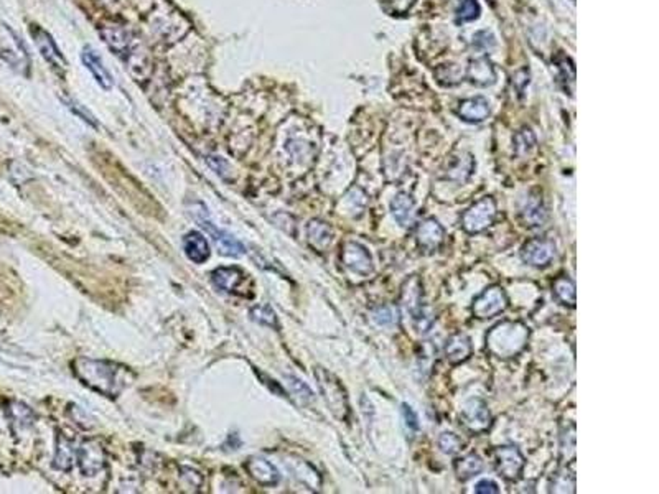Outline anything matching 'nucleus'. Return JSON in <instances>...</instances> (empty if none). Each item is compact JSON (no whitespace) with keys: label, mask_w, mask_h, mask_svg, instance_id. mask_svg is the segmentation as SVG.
I'll return each instance as SVG.
<instances>
[{"label":"nucleus","mask_w":659,"mask_h":494,"mask_svg":"<svg viewBox=\"0 0 659 494\" xmlns=\"http://www.w3.org/2000/svg\"><path fill=\"white\" fill-rule=\"evenodd\" d=\"M74 374L91 389L107 397H116L129 384V369L117 363L79 358L73 364Z\"/></svg>","instance_id":"1"},{"label":"nucleus","mask_w":659,"mask_h":494,"mask_svg":"<svg viewBox=\"0 0 659 494\" xmlns=\"http://www.w3.org/2000/svg\"><path fill=\"white\" fill-rule=\"evenodd\" d=\"M529 328L521 321L505 320L493 326L486 335V348L496 358H514L528 345Z\"/></svg>","instance_id":"2"},{"label":"nucleus","mask_w":659,"mask_h":494,"mask_svg":"<svg viewBox=\"0 0 659 494\" xmlns=\"http://www.w3.org/2000/svg\"><path fill=\"white\" fill-rule=\"evenodd\" d=\"M401 307L406 315L411 316L412 325L417 331L422 335L431 331L436 316L424 302V287L419 277L414 276L404 282L403 292H401Z\"/></svg>","instance_id":"3"},{"label":"nucleus","mask_w":659,"mask_h":494,"mask_svg":"<svg viewBox=\"0 0 659 494\" xmlns=\"http://www.w3.org/2000/svg\"><path fill=\"white\" fill-rule=\"evenodd\" d=\"M315 379H317L321 395H323L331 413L338 420L346 422L350 418V404H348L346 390L340 379L323 368L315 369Z\"/></svg>","instance_id":"4"},{"label":"nucleus","mask_w":659,"mask_h":494,"mask_svg":"<svg viewBox=\"0 0 659 494\" xmlns=\"http://www.w3.org/2000/svg\"><path fill=\"white\" fill-rule=\"evenodd\" d=\"M0 58L15 71L21 74L29 73L30 58L24 43L12 29L4 24H0Z\"/></svg>","instance_id":"5"},{"label":"nucleus","mask_w":659,"mask_h":494,"mask_svg":"<svg viewBox=\"0 0 659 494\" xmlns=\"http://www.w3.org/2000/svg\"><path fill=\"white\" fill-rule=\"evenodd\" d=\"M496 201L491 196H485L473 203L467 211L462 214V228L468 234L483 233L495 224L496 219Z\"/></svg>","instance_id":"6"},{"label":"nucleus","mask_w":659,"mask_h":494,"mask_svg":"<svg viewBox=\"0 0 659 494\" xmlns=\"http://www.w3.org/2000/svg\"><path fill=\"white\" fill-rule=\"evenodd\" d=\"M508 305H510V300H508L505 290L500 286H491L473 300L471 313L478 320H488L493 316L501 315L508 308Z\"/></svg>","instance_id":"7"},{"label":"nucleus","mask_w":659,"mask_h":494,"mask_svg":"<svg viewBox=\"0 0 659 494\" xmlns=\"http://www.w3.org/2000/svg\"><path fill=\"white\" fill-rule=\"evenodd\" d=\"M340 259L341 264L348 271L360 277H368L374 271L373 257L369 254V251L363 244L355 243V241H348V243L341 246Z\"/></svg>","instance_id":"8"},{"label":"nucleus","mask_w":659,"mask_h":494,"mask_svg":"<svg viewBox=\"0 0 659 494\" xmlns=\"http://www.w3.org/2000/svg\"><path fill=\"white\" fill-rule=\"evenodd\" d=\"M526 465L523 453L513 445H503L495 450V468L508 481H518Z\"/></svg>","instance_id":"9"},{"label":"nucleus","mask_w":659,"mask_h":494,"mask_svg":"<svg viewBox=\"0 0 659 494\" xmlns=\"http://www.w3.org/2000/svg\"><path fill=\"white\" fill-rule=\"evenodd\" d=\"M460 420H462V425L471 433H481L488 430L491 425V412L488 409V404L483 399H478V397L467 400L462 410H460Z\"/></svg>","instance_id":"10"},{"label":"nucleus","mask_w":659,"mask_h":494,"mask_svg":"<svg viewBox=\"0 0 659 494\" xmlns=\"http://www.w3.org/2000/svg\"><path fill=\"white\" fill-rule=\"evenodd\" d=\"M446 241V229L436 218H426L416 228V243L421 251L432 254L441 249Z\"/></svg>","instance_id":"11"},{"label":"nucleus","mask_w":659,"mask_h":494,"mask_svg":"<svg viewBox=\"0 0 659 494\" xmlns=\"http://www.w3.org/2000/svg\"><path fill=\"white\" fill-rule=\"evenodd\" d=\"M521 257L528 266L531 267H548L555 257L554 241L548 238H535L528 241L521 249Z\"/></svg>","instance_id":"12"},{"label":"nucleus","mask_w":659,"mask_h":494,"mask_svg":"<svg viewBox=\"0 0 659 494\" xmlns=\"http://www.w3.org/2000/svg\"><path fill=\"white\" fill-rule=\"evenodd\" d=\"M78 465L81 468L83 475L94 476L104 468L106 452L98 440H88L81 445V448L76 453Z\"/></svg>","instance_id":"13"},{"label":"nucleus","mask_w":659,"mask_h":494,"mask_svg":"<svg viewBox=\"0 0 659 494\" xmlns=\"http://www.w3.org/2000/svg\"><path fill=\"white\" fill-rule=\"evenodd\" d=\"M30 34L31 36H34L36 46H39V51L41 53V56L45 58V61L50 64L56 73L64 74V71H66V61H64L63 55L60 53V50H58L56 43L53 41L51 36L36 25L31 26Z\"/></svg>","instance_id":"14"},{"label":"nucleus","mask_w":659,"mask_h":494,"mask_svg":"<svg viewBox=\"0 0 659 494\" xmlns=\"http://www.w3.org/2000/svg\"><path fill=\"white\" fill-rule=\"evenodd\" d=\"M519 218H521V221L526 228L544 226V223L548 221V211H545V205L540 193H529L528 198L523 203L521 211H519Z\"/></svg>","instance_id":"15"},{"label":"nucleus","mask_w":659,"mask_h":494,"mask_svg":"<svg viewBox=\"0 0 659 494\" xmlns=\"http://www.w3.org/2000/svg\"><path fill=\"white\" fill-rule=\"evenodd\" d=\"M101 36H103L104 41L107 43V46L111 48L116 55H119L121 58H129L132 56V45H134V39L131 31H127L126 29H122L119 25H107L101 30Z\"/></svg>","instance_id":"16"},{"label":"nucleus","mask_w":659,"mask_h":494,"mask_svg":"<svg viewBox=\"0 0 659 494\" xmlns=\"http://www.w3.org/2000/svg\"><path fill=\"white\" fill-rule=\"evenodd\" d=\"M198 221H200V224L203 228H205L208 233L211 234V238L214 239V243H216L218 246V249L219 252H221V254L224 256H241V254H244V246L239 243L238 239L234 238V236H231L229 233H226V231H221V229H216L213 226V223L211 221H208L206 218H196Z\"/></svg>","instance_id":"17"},{"label":"nucleus","mask_w":659,"mask_h":494,"mask_svg":"<svg viewBox=\"0 0 659 494\" xmlns=\"http://www.w3.org/2000/svg\"><path fill=\"white\" fill-rule=\"evenodd\" d=\"M244 278V272L238 267H219L211 273V281L214 286L226 293H239Z\"/></svg>","instance_id":"18"},{"label":"nucleus","mask_w":659,"mask_h":494,"mask_svg":"<svg viewBox=\"0 0 659 494\" xmlns=\"http://www.w3.org/2000/svg\"><path fill=\"white\" fill-rule=\"evenodd\" d=\"M246 470L261 486H276L281 481V475H278L276 466L264 458H256V456L251 458L246 463Z\"/></svg>","instance_id":"19"},{"label":"nucleus","mask_w":659,"mask_h":494,"mask_svg":"<svg viewBox=\"0 0 659 494\" xmlns=\"http://www.w3.org/2000/svg\"><path fill=\"white\" fill-rule=\"evenodd\" d=\"M391 213H393V218L398 221L399 226L403 228H409L414 224V216H416V201L409 193L401 191L393 198L391 201Z\"/></svg>","instance_id":"20"},{"label":"nucleus","mask_w":659,"mask_h":494,"mask_svg":"<svg viewBox=\"0 0 659 494\" xmlns=\"http://www.w3.org/2000/svg\"><path fill=\"white\" fill-rule=\"evenodd\" d=\"M457 114L462 117L465 122L478 123L488 119L491 114V107L488 99L480 98L478 96V98H470L462 101L458 106Z\"/></svg>","instance_id":"21"},{"label":"nucleus","mask_w":659,"mask_h":494,"mask_svg":"<svg viewBox=\"0 0 659 494\" xmlns=\"http://www.w3.org/2000/svg\"><path fill=\"white\" fill-rule=\"evenodd\" d=\"M473 345L465 333H455L446 343V356L452 364H460L471 356Z\"/></svg>","instance_id":"22"},{"label":"nucleus","mask_w":659,"mask_h":494,"mask_svg":"<svg viewBox=\"0 0 659 494\" xmlns=\"http://www.w3.org/2000/svg\"><path fill=\"white\" fill-rule=\"evenodd\" d=\"M183 251L186 257L195 264H203L210 257V246H208L205 236L196 233H188L183 238Z\"/></svg>","instance_id":"23"},{"label":"nucleus","mask_w":659,"mask_h":494,"mask_svg":"<svg viewBox=\"0 0 659 494\" xmlns=\"http://www.w3.org/2000/svg\"><path fill=\"white\" fill-rule=\"evenodd\" d=\"M83 63L86 64V68L93 73V76L96 78V81L99 83L101 88H104V89L112 88L111 73L106 69L103 60L98 56V53H96L94 50H91V48H84Z\"/></svg>","instance_id":"24"},{"label":"nucleus","mask_w":659,"mask_h":494,"mask_svg":"<svg viewBox=\"0 0 659 494\" xmlns=\"http://www.w3.org/2000/svg\"><path fill=\"white\" fill-rule=\"evenodd\" d=\"M307 236L308 243L317 251L323 252L326 247L331 244V241H333V229L330 228L328 223L320 221V219H313V221L308 223Z\"/></svg>","instance_id":"25"},{"label":"nucleus","mask_w":659,"mask_h":494,"mask_svg":"<svg viewBox=\"0 0 659 494\" xmlns=\"http://www.w3.org/2000/svg\"><path fill=\"white\" fill-rule=\"evenodd\" d=\"M468 78L476 86H488L495 83L496 73L491 61H488V58H478V60L470 63Z\"/></svg>","instance_id":"26"},{"label":"nucleus","mask_w":659,"mask_h":494,"mask_svg":"<svg viewBox=\"0 0 659 494\" xmlns=\"http://www.w3.org/2000/svg\"><path fill=\"white\" fill-rule=\"evenodd\" d=\"M453 468L455 475H457L460 481H468L470 478L481 473V470H483V461H481L478 455L468 453L462 456V458L455 460Z\"/></svg>","instance_id":"27"},{"label":"nucleus","mask_w":659,"mask_h":494,"mask_svg":"<svg viewBox=\"0 0 659 494\" xmlns=\"http://www.w3.org/2000/svg\"><path fill=\"white\" fill-rule=\"evenodd\" d=\"M553 295L555 300L565 307L574 308L577 297H575V283L572 282V278L567 276L557 277L553 283Z\"/></svg>","instance_id":"28"},{"label":"nucleus","mask_w":659,"mask_h":494,"mask_svg":"<svg viewBox=\"0 0 659 494\" xmlns=\"http://www.w3.org/2000/svg\"><path fill=\"white\" fill-rule=\"evenodd\" d=\"M74 458H76V452H74V445L69 438L60 435L58 437L56 445V455H55V468L61 471H69L73 468Z\"/></svg>","instance_id":"29"},{"label":"nucleus","mask_w":659,"mask_h":494,"mask_svg":"<svg viewBox=\"0 0 659 494\" xmlns=\"http://www.w3.org/2000/svg\"><path fill=\"white\" fill-rule=\"evenodd\" d=\"M473 166L475 163H473V158H471V155L463 153L448 166L447 176L450 180L458 181V183H465V181L470 178V175L473 173Z\"/></svg>","instance_id":"30"},{"label":"nucleus","mask_w":659,"mask_h":494,"mask_svg":"<svg viewBox=\"0 0 659 494\" xmlns=\"http://www.w3.org/2000/svg\"><path fill=\"white\" fill-rule=\"evenodd\" d=\"M550 493H575V476L572 471L562 468L553 476Z\"/></svg>","instance_id":"31"},{"label":"nucleus","mask_w":659,"mask_h":494,"mask_svg":"<svg viewBox=\"0 0 659 494\" xmlns=\"http://www.w3.org/2000/svg\"><path fill=\"white\" fill-rule=\"evenodd\" d=\"M286 380H287L288 389H291L292 394L297 397V400L300 402V404L307 405L310 404V402H313V392L310 390L307 384L302 383V380L297 378H293V375H286Z\"/></svg>","instance_id":"32"},{"label":"nucleus","mask_w":659,"mask_h":494,"mask_svg":"<svg viewBox=\"0 0 659 494\" xmlns=\"http://www.w3.org/2000/svg\"><path fill=\"white\" fill-rule=\"evenodd\" d=\"M535 147V137L531 128H521L516 136H514V153L523 157L531 152Z\"/></svg>","instance_id":"33"},{"label":"nucleus","mask_w":659,"mask_h":494,"mask_svg":"<svg viewBox=\"0 0 659 494\" xmlns=\"http://www.w3.org/2000/svg\"><path fill=\"white\" fill-rule=\"evenodd\" d=\"M10 415H12L15 425H19L20 428L30 427L31 422H34V413H31V410L25 404H21V402H14V404L10 405Z\"/></svg>","instance_id":"34"},{"label":"nucleus","mask_w":659,"mask_h":494,"mask_svg":"<svg viewBox=\"0 0 659 494\" xmlns=\"http://www.w3.org/2000/svg\"><path fill=\"white\" fill-rule=\"evenodd\" d=\"M438 448L446 455H457L458 452H462L463 442L458 435H455L452 432H443L441 437H438Z\"/></svg>","instance_id":"35"},{"label":"nucleus","mask_w":659,"mask_h":494,"mask_svg":"<svg viewBox=\"0 0 659 494\" xmlns=\"http://www.w3.org/2000/svg\"><path fill=\"white\" fill-rule=\"evenodd\" d=\"M251 318L261 325L271 326V328H278V321L274 310L267 307V305H262V307H256L251 310Z\"/></svg>","instance_id":"36"},{"label":"nucleus","mask_w":659,"mask_h":494,"mask_svg":"<svg viewBox=\"0 0 659 494\" xmlns=\"http://www.w3.org/2000/svg\"><path fill=\"white\" fill-rule=\"evenodd\" d=\"M481 12L480 4L476 0H462L457 9V20L458 21H471L478 19Z\"/></svg>","instance_id":"37"},{"label":"nucleus","mask_w":659,"mask_h":494,"mask_svg":"<svg viewBox=\"0 0 659 494\" xmlns=\"http://www.w3.org/2000/svg\"><path fill=\"white\" fill-rule=\"evenodd\" d=\"M373 320L379 326H391L398 321V313L391 305H381V307L373 310Z\"/></svg>","instance_id":"38"},{"label":"nucleus","mask_w":659,"mask_h":494,"mask_svg":"<svg viewBox=\"0 0 659 494\" xmlns=\"http://www.w3.org/2000/svg\"><path fill=\"white\" fill-rule=\"evenodd\" d=\"M403 417H404V423L409 433L419 432V428H421L419 418H417V413L414 412V409H412L411 405L403 404Z\"/></svg>","instance_id":"39"},{"label":"nucleus","mask_w":659,"mask_h":494,"mask_svg":"<svg viewBox=\"0 0 659 494\" xmlns=\"http://www.w3.org/2000/svg\"><path fill=\"white\" fill-rule=\"evenodd\" d=\"M63 101H64V104L68 106V109H71V111L74 112V114H76L78 117H81V119H83L84 122H89L91 126H96L94 117L91 116L89 112L86 111L81 104H78L76 101H73V99H69V98H63Z\"/></svg>","instance_id":"40"},{"label":"nucleus","mask_w":659,"mask_h":494,"mask_svg":"<svg viewBox=\"0 0 659 494\" xmlns=\"http://www.w3.org/2000/svg\"><path fill=\"white\" fill-rule=\"evenodd\" d=\"M475 493H478V494H498V493H500V488H498V485L495 481L481 480V481L476 483Z\"/></svg>","instance_id":"41"},{"label":"nucleus","mask_w":659,"mask_h":494,"mask_svg":"<svg viewBox=\"0 0 659 494\" xmlns=\"http://www.w3.org/2000/svg\"><path fill=\"white\" fill-rule=\"evenodd\" d=\"M208 162H210V165L213 166V168L216 170V173H218V175L226 176V171H228L229 168H228V163L224 162V160H223L221 157H210V158H208Z\"/></svg>","instance_id":"42"},{"label":"nucleus","mask_w":659,"mask_h":494,"mask_svg":"<svg viewBox=\"0 0 659 494\" xmlns=\"http://www.w3.org/2000/svg\"><path fill=\"white\" fill-rule=\"evenodd\" d=\"M391 4H393L394 12L404 14L416 4V0H391Z\"/></svg>","instance_id":"43"}]
</instances>
